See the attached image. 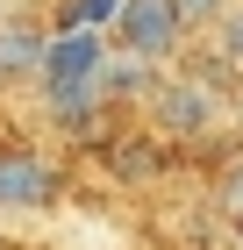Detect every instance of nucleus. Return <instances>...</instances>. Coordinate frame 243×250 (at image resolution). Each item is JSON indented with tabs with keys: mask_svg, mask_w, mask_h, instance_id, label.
I'll use <instances>...</instances> for the list:
<instances>
[{
	"mask_svg": "<svg viewBox=\"0 0 243 250\" xmlns=\"http://www.w3.org/2000/svg\"><path fill=\"white\" fill-rule=\"evenodd\" d=\"M43 93L65 122L93 115V100L108 93V43L93 29H65V36L43 43Z\"/></svg>",
	"mask_w": 243,
	"mask_h": 250,
	"instance_id": "obj_1",
	"label": "nucleus"
},
{
	"mask_svg": "<svg viewBox=\"0 0 243 250\" xmlns=\"http://www.w3.org/2000/svg\"><path fill=\"white\" fill-rule=\"evenodd\" d=\"M114 36L129 58H172V43L186 36V21L172 0H122V15H114Z\"/></svg>",
	"mask_w": 243,
	"mask_h": 250,
	"instance_id": "obj_2",
	"label": "nucleus"
},
{
	"mask_svg": "<svg viewBox=\"0 0 243 250\" xmlns=\"http://www.w3.org/2000/svg\"><path fill=\"white\" fill-rule=\"evenodd\" d=\"M157 122H165L172 136L215 129V93H207L200 79H172V86H157Z\"/></svg>",
	"mask_w": 243,
	"mask_h": 250,
	"instance_id": "obj_4",
	"label": "nucleus"
},
{
	"mask_svg": "<svg viewBox=\"0 0 243 250\" xmlns=\"http://www.w3.org/2000/svg\"><path fill=\"white\" fill-rule=\"evenodd\" d=\"M108 15H122V0H72V29H93Z\"/></svg>",
	"mask_w": 243,
	"mask_h": 250,
	"instance_id": "obj_6",
	"label": "nucleus"
},
{
	"mask_svg": "<svg viewBox=\"0 0 243 250\" xmlns=\"http://www.w3.org/2000/svg\"><path fill=\"white\" fill-rule=\"evenodd\" d=\"M172 7H179V21H215L229 0H172Z\"/></svg>",
	"mask_w": 243,
	"mask_h": 250,
	"instance_id": "obj_8",
	"label": "nucleus"
},
{
	"mask_svg": "<svg viewBox=\"0 0 243 250\" xmlns=\"http://www.w3.org/2000/svg\"><path fill=\"white\" fill-rule=\"evenodd\" d=\"M57 200V172L36 150H0V208H50Z\"/></svg>",
	"mask_w": 243,
	"mask_h": 250,
	"instance_id": "obj_3",
	"label": "nucleus"
},
{
	"mask_svg": "<svg viewBox=\"0 0 243 250\" xmlns=\"http://www.w3.org/2000/svg\"><path fill=\"white\" fill-rule=\"evenodd\" d=\"M222 58L243 72V7H236V15H222Z\"/></svg>",
	"mask_w": 243,
	"mask_h": 250,
	"instance_id": "obj_7",
	"label": "nucleus"
},
{
	"mask_svg": "<svg viewBox=\"0 0 243 250\" xmlns=\"http://www.w3.org/2000/svg\"><path fill=\"white\" fill-rule=\"evenodd\" d=\"M36 64L43 72V36H29V29H0V79H15Z\"/></svg>",
	"mask_w": 243,
	"mask_h": 250,
	"instance_id": "obj_5",
	"label": "nucleus"
}]
</instances>
